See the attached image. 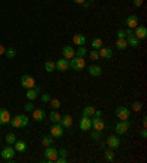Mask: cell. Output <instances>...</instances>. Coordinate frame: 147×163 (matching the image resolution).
Masks as SVG:
<instances>
[{
    "instance_id": "10",
    "label": "cell",
    "mask_w": 147,
    "mask_h": 163,
    "mask_svg": "<svg viewBox=\"0 0 147 163\" xmlns=\"http://www.w3.org/2000/svg\"><path fill=\"white\" fill-rule=\"evenodd\" d=\"M99 56L103 57V59H112L113 50L110 49V47H100L99 49Z\"/></svg>"
},
{
    "instance_id": "27",
    "label": "cell",
    "mask_w": 147,
    "mask_h": 163,
    "mask_svg": "<svg viewBox=\"0 0 147 163\" xmlns=\"http://www.w3.org/2000/svg\"><path fill=\"white\" fill-rule=\"evenodd\" d=\"M44 69H46L47 72H53V71H56V63H55V62H52V60H46V63H44Z\"/></svg>"
},
{
    "instance_id": "11",
    "label": "cell",
    "mask_w": 147,
    "mask_h": 163,
    "mask_svg": "<svg viewBox=\"0 0 147 163\" xmlns=\"http://www.w3.org/2000/svg\"><path fill=\"white\" fill-rule=\"evenodd\" d=\"M135 37H137L138 40H144V38L147 37V28L146 27L137 25V27H135Z\"/></svg>"
},
{
    "instance_id": "23",
    "label": "cell",
    "mask_w": 147,
    "mask_h": 163,
    "mask_svg": "<svg viewBox=\"0 0 147 163\" xmlns=\"http://www.w3.org/2000/svg\"><path fill=\"white\" fill-rule=\"evenodd\" d=\"M116 49L118 50H124V49H127L128 47V43H127V38H118L116 40Z\"/></svg>"
},
{
    "instance_id": "19",
    "label": "cell",
    "mask_w": 147,
    "mask_h": 163,
    "mask_svg": "<svg viewBox=\"0 0 147 163\" xmlns=\"http://www.w3.org/2000/svg\"><path fill=\"white\" fill-rule=\"evenodd\" d=\"M62 55H63L65 59H72V57L75 56V50H74L72 47H69V46H65V47L62 49Z\"/></svg>"
},
{
    "instance_id": "18",
    "label": "cell",
    "mask_w": 147,
    "mask_h": 163,
    "mask_svg": "<svg viewBox=\"0 0 147 163\" xmlns=\"http://www.w3.org/2000/svg\"><path fill=\"white\" fill-rule=\"evenodd\" d=\"M102 68L99 65H91V66H88V73H90L91 76H100L102 75Z\"/></svg>"
},
{
    "instance_id": "4",
    "label": "cell",
    "mask_w": 147,
    "mask_h": 163,
    "mask_svg": "<svg viewBox=\"0 0 147 163\" xmlns=\"http://www.w3.org/2000/svg\"><path fill=\"white\" fill-rule=\"evenodd\" d=\"M131 123L128 121H121V122L116 123V126H115V132L118 134V135H122V134H127V131L130 129Z\"/></svg>"
},
{
    "instance_id": "3",
    "label": "cell",
    "mask_w": 147,
    "mask_h": 163,
    "mask_svg": "<svg viewBox=\"0 0 147 163\" xmlns=\"http://www.w3.org/2000/svg\"><path fill=\"white\" fill-rule=\"evenodd\" d=\"M57 156H59V153H57V150L55 148V147H46V150H44V157H46V160L47 162H55L57 159Z\"/></svg>"
},
{
    "instance_id": "54",
    "label": "cell",
    "mask_w": 147,
    "mask_h": 163,
    "mask_svg": "<svg viewBox=\"0 0 147 163\" xmlns=\"http://www.w3.org/2000/svg\"><path fill=\"white\" fill-rule=\"evenodd\" d=\"M0 125H3V122H2V119H0Z\"/></svg>"
},
{
    "instance_id": "8",
    "label": "cell",
    "mask_w": 147,
    "mask_h": 163,
    "mask_svg": "<svg viewBox=\"0 0 147 163\" xmlns=\"http://www.w3.org/2000/svg\"><path fill=\"white\" fill-rule=\"evenodd\" d=\"M107 147H110L112 150H115V148H118V147L121 146V140H119V137H116V135H110L109 138H107Z\"/></svg>"
},
{
    "instance_id": "47",
    "label": "cell",
    "mask_w": 147,
    "mask_h": 163,
    "mask_svg": "<svg viewBox=\"0 0 147 163\" xmlns=\"http://www.w3.org/2000/svg\"><path fill=\"white\" fill-rule=\"evenodd\" d=\"M134 5H135V6H141V5H143V0H134Z\"/></svg>"
},
{
    "instance_id": "2",
    "label": "cell",
    "mask_w": 147,
    "mask_h": 163,
    "mask_svg": "<svg viewBox=\"0 0 147 163\" xmlns=\"http://www.w3.org/2000/svg\"><path fill=\"white\" fill-rule=\"evenodd\" d=\"M115 115H116V118H118L119 121H128V118H130V109H128V107H124V106H119V107H116Z\"/></svg>"
},
{
    "instance_id": "26",
    "label": "cell",
    "mask_w": 147,
    "mask_h": 163,
    "mask_svg": "<svg viewBox=\"0 0 147 163\" xmlns=\"http://www.w3.org/2000/svg\"><path fill=\"white\" fill-rule=\"evenodd\" d=\"M25 96H27V98H28V100L34 101L35 98L38 97V93L34 90V88H28V91H27V94H25Z\"/></svg>"
},
{
    "instance_id": "13",
    "label": "cell",
    "mask_w": 147,
    "mask_h": 163,
    "mask_svg": "<svg viewBox=\"0 0 147 163\" xmlns=\"http://www.w3.org/2000/svg\"><path fill=\"white\" fill-rule=\"evenodd\" d=\"M68 68H69V60L68 59H59L56 62V69L57 71H60V72H63V71H68Z\"/></svg>"
},
{
    "instance_id": "6",
    "label": "cell",
    "mask_w": 147,
    "mask_h": 163,
    "mask_svg": "<svg viewBox=\"0 0 147 163\" xmlns=\"http://www.w3.org/2000/svg\"><path fill=\"white\" fill-rule=\"evenodd\" d=\"M50 135L53 137V138H60L62 135H63V126L59 123H53V126L50 128Z\"/></svg>"
},
{
    "instance_id": "17",
    "label": "cell",
    "mask_w": 147,
    "mask_h": 163,
    "mask_svg": "<svg viewBox=\"0 0 147 163\" xmlns=\"http://www.w3.org/2000/svg\"><path fill=\"white\" fill-rule=\"evenodd\" d=\"M72 41H74L75 46H84L85 41H87V38H85V35H82V34H75Z\"/></svg>"
},
{
    "instance_id": "41",
    "label": "cell",
    "mask_w": 147,
    "mask_h": 163,
    "mask_svg": "<svg viewBox=\"0 0 147 163\" xmlns=\"http://www.w3.org/2000/svg\"><path fill=\"white\" fill-rule=\"evenodd\" d=\"M40 98H41V101H43V103H47V101H50V96H49V94H46V93H44V94H41Z\"/></svg>"
},
{
    "instance_id": "33",
    "label": "cell",
    "mask_w": 147,
    "mask_h": 163,
    "mask_svg": "<svg viewBox=\"0 0 147 163\" xmlns=\"http://www.w3.org/2000/svg\"><path fill=\"white\" fill-rule=\"evenodd\" d=\"M105 157H106L107 162H113V160H115L113 150H112V148H110V150H106V151H105Z\"/></svg>"
},
{
    "instance_id": "46",
    "label": "cell",
    "mask_w": 147,
    "mask_h": 163,
    "mask_svg": "<svg viewBox=\"0 0 147 163\" xmlns=\"http://www.w3.org/2000/svg\"><path fill=\"white\" fill-rule=\"evenodd\" d=\"M93 116H96V118H102V110H96Z\"/></svg>"
},
{
    "instance_id": "37",
    "label": "cell",
    "mask_w": 147,
    "mask_h": 163,
    "mask_svg": "<svg viewBox=\"0 0 147 163\" xmlns=\"http://www.w3.org/2000/svg\"><path fill=\"white\" fill-rule=\"evenodd\" d=\"M90 57H91V60H97L99 57H100V56H99V50H96V49L91 50V51H90Z\"/></svg>"
},
{
    "instance_id": "14",
    "label": "cell",
    "mask_w": 147,
    "mask_h": 163,
    "mask_svg": "<svg viewBox=\"0 0 147 163\" xmlns=\"http://www.w3.org/2000/svg\"><path fill=\"white\" fill-rule=\"evenodd\" d=\"M80 129L84 131V132L91 129V119L88 118V116H82L81 122H80Z\"/></svg>"
},
{
    "instance_id": "9",
    "label": "cell",
    "mask_w": 147,
    "mask_h": 163,
    "mask_svg": "<svg viewBox=\"0 0 147 163\" xmlns=\"http://www.w3.org/2000/svg\"><path fill=\"white\" fill-rule=\"evenodd\" d=\"M91 126H93V129L96 131H103L105 129V122L102 121V118H93L91 119Z\"/></svg>"
},
{
    "instance_id": "52",
    "label": "cell",
    "mask_w": 147,
    "mask_h": 163,
    "mask_svg": "<svg viewBox=\"0 0 147 163\" xmlns=\"http://www.w3.org/2000/svg\"><path fill=\"white\" fill-rule=\"evenodd\" d=\"M143 126H144V128L147 126V119L146 118H143Z\"/></svg>"
},
{
    "instance_id": "53",
    "label": "cell",
    "mask_w": 147,
    "mask_h": 163,
    "mask_svg": "<svg viewBox=\"0 0 147 163\" xmlns=\"http://www.w3.org/2000/svg\"><path fill=\"white\" fill-rule=\"evenodd\" d=\"M127 35H132V30H131V28H128V31H127Z\"/></svg>"
},
{
    "instance_id": "45",
    "label": "cell",
    "mask_w": 147,
    "mask_h": 163,
    "mask_svg": "<svg viewBox=\"0 0 147 163\" xmlns=\"http://www.w3.org/2000/svg\"><path fill=\"white\" fill-rule=\"evenodd\" d=\"M141 138H143V140L147 138V131H146V128H143V129H141Z\"/></svg>"
},
{
    "instance_id": "44",
    "label": "cell",
    "mask_w": 147,
    "mask_h": 163,
    "mask_svg": "<svg viewBox=\"0 0 147 163\" xmlns=\"http://www.w3.org/2000/svg\"><path fill=\"white\" fill-rule=\"evenodd\" d=\"M56 163H65L66 162V157H60V156H57V159L55 160Z\"/></svg>"
},
{
    "instance_id": "34",
    "label": "cell",
    "mask_w": 147,
    "mask_h": 163,
    "mask_svg": "<svg viewBox=\"0 0 147 163\" xmlns=\"http://www.w3.org/2000/svg\"><path fill=\"white\" fill-rule=\"evenodd\" d=\"M5 55L8 56V59H13V57L16 56V50L13 49V47H9V49H6Z\"/></svg>"
},
{
    "instance_id": "39",
    "label": "cell",
    "mask_w": 147,
    "mask_h": 163,
    "mask_svg": "<svg viewBox=\"0 0 147 163\" xmlns=\"http://www.w3.org/2000/svg\"><path fill=\"white\" fill-rule=\"evenodd\" d=\"M24 109H25V110H27V112H33V110H34V105H33V103H31V100H30V101H28V103L25 105V106H24Z\"/></svg>"
},
{
    "instance_id": "38",
    "label": "cell",
    "mask_w": 147,
    "mask_h": 163,
    "mask_svg": "<svg viewBox=\"0 0 147 163\" xmlns=\"http://www.w3.org/2000/svg\"><path fill=\"white\" fill-rule=\"evenodd\" d=\"M141 107H143V105H141L140 101H134V103H132V110H134V112H140Z\"/></svg>"
},
{
    "instance_id": "20",
    "label": "cell",
    "mask_w": 147,
    "mask_h": 163,
    "mask_svg": "<svg viewBox=\"0 0 147 163\" xmlns=\"http://www.w3.org/2000/svg\"><path fill=\"white\" fill-rule=\"evenodd\" d=\"M0 119H2L3 125H5V123H9V121H10V113H9V110H6V109H0Z\"/></svg>"
},
{
    "instance_id": "15",
    "label": "cell",
    "mask_w": 147,
    "mask_h": 163,
    "mask_svg": "<svg viewBox=\"0 0 147 163\" xmlns=\"http://www.w3.org/2000/svg\"><path fill=\"white\" fill-rule=\"evenodd\" d=\"M60 125L63 126V129H69L71 126H72V116L71 115H65V116H62V119H60Z\"/></svg>"
},
{
    "instance_id": "24",
    "label": "cell",
    "mask_w": 147,
    "mask_h": 163,
    "mask_svg": "<svg viewBox=\"0 0 147 163\" xmlns=\"http://www.w3.org/2000/svg\"><path fill=\"white\" fill-rule=\"evenodd\" d=\"M94 112H96L94 106H85L82 109V116H88V118H91V116L94 115Z\"/></svg>"
},
{
    "instance_id": "32",
    "label": "cell",
    "mask_w": 147,
    "mask_h": 163,
    "mask_svg": "<svg viewBox=\"0 0 147 163\" xmlns=\"http://www.w3.org/2000/svg\"><path fill=\"white\" fill-rule=\"evenodd\" d=\"M91 47H93V49H96V50H99L100 47H103V41L100 40V38H94V40L91 41Z\"/></svg>"
},
{
    "instance_id": "50",
    "label": "cell",
    "mask_w": 147,
    "mask_h": 163,
    "mask_svg": "<svg viewBox=\"0 0 147 163\" xmlns=\"http://www.w3.org/2000/svg\"><path fill=\"white\" fill-rule=\"evenodd\" d=\"M100 147H102L103 150H106V148H107V144L105 143V141H103V143H100Z\"/></svg>"
},
{
    "instance_id": "22",
    "label": "cell",
    "mask_w": 147,
    "mask_h": 163,
    "mask_svg": "<svg viewBox=\"0 0 147 163\" xmlns=\"http://www.w3.org/2000/svg\"><path fill=\"white\" fill-rule=\"evenodd\" d=\"M127 43H128V46H131V47H138L140 40L135 35H128V37H127Z\"/></svg>"
},
{
    "instance_id": "29",
    "label": "cell",
    "mask_w": 147,
    "mask_h": 163,
    "mask_svg": "<svg viewBox=\"0 0 147 163\" xmlns=\"http://www.w3.org/2000/svg\"><path fill=\"white\" fill-rule=\"evenodd\" d=\"M41 143H43V146L44 147H49V146H52L55 141H53V137H52V135H44Z\"/></svg>"
},
{
    "instance_id": "28",
    "label": "cell",
    "mask_w": 147,
    "mask_h": 163,
    "mask_svg": "<svg viewBox=\"0 0 147 163\" xmlns=\"http://www.w3.org/2000/svg\"><path fill=\"white\" fill-rule=\"evenodd\" d=\"M60 119H62V116L57 113V110H53L52 113H50V121L53 123H59L60 122Z\"/></svg>"
},
{
    "instance_id": "51",
    "label": "cell",
    "mask_w": 147,
    "mask_h": 163,
    "mask_svg": "<svg viewBox=\"0 0 147 163\" xmlns=\"http://www.w3.org/2000/svg\"><path fill=\"white\" fill-rule=\"evenodd\" d=\"M84 2H85V0H74V3H78V5H81Z\"/></svg>"
},
{
    "instance_id": "49",
    "label": "cell",
    "mask_w": 147,
    "mask_h": 163,
    "mask_svg": "<svg viewBox=\"0 0 147 163\" xmlns=\"http://www.w3.org/2000/svg\"><path fill=\"white\" fill-rule=\"evenodd\" d=\"M82 6H84V8H90V2H88V0H85V2H84V3H81Z\"/></svg>"
},
{
    "instance_id": "5",
    "label": "cell",
    "mask_w": 147,
    "mask_h": 163,
    "mask_svg": "<svg viewBox=\"0 0 147 163\" xmlns=\"http://www.w3.org/2000/svg\"><path fill=\"white\" fill-rule=\"evenodd\" d=\"M15 153H16V150L10 146V144H8V147H5V148L2 150L0 154H2V157H3L5 160H12L13 156H15Z\"/></svg>"
},
{
    "instance_id": "42",
    "label": "cell",
    "mask_w": 147,
    "mask_h": 163,
    "mask_svg": "<svg viewBox=\"0 0 147 163\" xmlns=\"http://www.w3.org/2000/svg\"><path fill=\"white\" fill-rule=\"evenodd\" d=\"M57 153L60 157H68V151H66L65 148H60V150H57Z\"/></svg>"
},
{
    "instance_id": "56",
    "label": "cell",
    "mask_w": 147,
    "mask_h": 163,
    "mask_svg": "<svg viewBox=\"0 0 147 163\" xmlns=\"http://www.w3.org/2000/svg\"><path fill=\"white\" fill-rule=\"evenodd\" d=\"M0 144H2V140H0Z\"/></svg>"
},
{
    "instance_id": "16",
    "label": "cell",
    "mask_w": 147,
    "mask_h": 163,
    "mask_svg": "<svg viewBox=\"0 0 147 163\" xmlns=\"http://www.w3.org/2000/svg\"><path fill=\"white\" fill-rule=\"evenodd\" d=\"M127 25H128V28L134 30V28L138 25V16H137V15H130V16H127Z\"/></svg>"
},
{
    "instance_id": "55",
    "label": "cell",
    "mask_w": 147,
    "mask_h": 163,
    "mask_svg": "<svg viewBox=\"0 0 147 163\" xmlns=\"http://www.w3.org/2000/svg\"><path fill=\"white\" fill-rule=\"evenodd\" d=\"M88 2H90V3H91V2H94V0H88Z\"/></svg>"
},
{
    "instance_id": "43",
    "label": "cell",
    "mask_w": 147,
    "mask_h": 163,
    "mask_svg": "<svg viewBox=\"0 0 147 163\" xmlns=\"http://www.w3.org/2000/svg\"><path fill=\"white\" fill-rule=\"evenodd\" d=\"M116 37H118V38H125V37H127V33L122 31V30H119V31L116 33Z\"/></svg>"
},
{
    "instance_id": "36",
    "label": "cell",
    "mask_w": 147,
    "mask_h": 163,
    "mask_svg": "<svg viewBox=\"0 0 147 163\" xmlns=\"http://www.w3.org/2000/svg\"><path fill=\"white\" fill-rule=\"evenodd\" d=\"M50 105L53 107V110H57V109L60 107V101H59L57 98H50Z\"/></svg>"
},
{
    "instance_id": "1",
    "label": "cell",
    "mask_w": 147,
    "mask_h": 163,
    "mask_svg": "<svg viewBox=\"0 0 147 163\" xmlns=\"http://www.w3.org/2000/svg\"><path fill=\"white\" fill-rule=\"evenodd\" d=\"M69 68H72L74 71H81L85 68V60L84 57L74 56L72 59H69Z\"/></svg>"
},
{
    "instance_id": "21",
    "label": "cell",
    "mask_w": 147,
    "mask_h": 163,
    "mask_svg": "<svg viewBox=\"0 0 147 163\" xmlns=\"http://www.w3.org/2000/svg\"><path fill=\"white\" fill-rule=\"evenodd\" d=\"M13 148L16 150V153H24L25 150H27V144H25V141H15V144H13Z\"/></svg>"
},
{
    "instance_id": "12",
    "label": "cell",
    "mask_w": 147,
    "mask_h": 163,
    "mask_svg": "<svg viewBox=\"0 0 147 163\" xmlns=\"http://www.w3.org/2000/svg\"><path fill=\"white\" fill-rule=\"evenodd\" d=\"M44 118H46V112H44V109H34L33 110V119L34 121L41 122V121H44Z\"/></svg>"
},
{
    "instance_id": "31",
    "label": "cell",
    "mask_w": 147,
    "mask_h": 163,
    "mask_svg": "<svg viewBox=\"0 0 147 163\" xmlns=\"http://www.w3.org/2000/svg\"><path fill=\"white\" fill-rule=\"evenodd\" d=\"M5 140H6V143H8V144H10V146H12V144H15V141H16V135H15L13 132H9Z\"/></svg>"
},
{
    "instance_id": "35",
    "label": "cell",
    "mask_w": 147,
    "mask_h": 163,
    "mask_svg": "<svg viewBox=\"0 0 147 163\" xmlns=\"http://www.w3.org/2000/svg\"><path fill=\"white\" fill-rule=\"evenodd\" d=\"M28 123H30V118L25 116V115H21V128L28 126Z\"/></svg>"
},
{
    "instance_id": "25",
    "label": "cell",
    "mask_w": 147,
    "mask_h": 163,
    "mask_svg": "<svg viewBox=\"0 0 147 163\" xmlns=\"http://www.w3.org/2000/svg\"><path fill=\"white\" fill-rule=\"evenodd\" d=\"M9 123H10L12 126H15V128H21V115H16V116L10 118Z\"/></svg>"
},
{
    "instance_id": "30",
    "label": "cell",
    "mask_w": 147,
    "mask_h": 163,
    "mask_svg": "<svg viewBox=\"0 0 147 163\" xmlns=\"http://www.w3.org/2000/svg\"><path fill=\"white\" fill-rule=\"evenodd\" d=\"M87 55V49L84 47V46H78V49L75 50V56H78V57H84Z\"/></svg>"
},
{
    "instance_id": "40",
    "label": "cell",
    "mask_w": 147,
    "mask_h": 163,
    "mask_svg": "<svg viewBox=\"0 0 147 163\" xmlns=\"http://www.w3.org/2000/svg\"><path fill=\"white\" fill-rule=\"evenodd\" d=\"M91 138L97 140V141H99V140H100V131H96V129L93 131V132H91Z\"/></svg>"
},
{
    "instance_id": "48",
    "label": "cell",
    "mask_w": 147,
    "mask_h": 163,
    "mask_svg": "<svg viewBox=\"0 0 147 163\" xmlns=\"http://www.w3.org/2000/svg\"><path fill=\"white\" fill-rule=\"evenodd\" d=\"M5 51H6V47H3V46L0 44V56H2V55H5Z\"/></svg>"
},
{
    "instance_id": "7",
    "label": "cell",
    "mask_w": 147,
    "mask_h": 163,
    "mask_svg": "<svg viewBox=\"0 0 147 163\" xmlns=\"http://www.w3.org/2000/svg\"><path fill=\"white\" fill-rule=\"evenodd\" d=\"M21 85L24 87V88H34V85H35V81H34L33 76H30V75H22L21 76Z\"/></svg>"
}]
</instances>
